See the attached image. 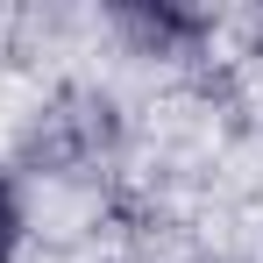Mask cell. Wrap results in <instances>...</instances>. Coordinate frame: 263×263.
<instances>
[{"instance_id":"cell-1","label":"cell","mask_w":263,"mask_h":263,"mask_svg":"<svg viewBox=\"0 0 263 263\" xmlns=\"http://www.w3.org/2000/svg\"><path fill=\"white\" fill-rule=\"evenodd\" d=\"M7 242H14V192L0 185V263H7Z\"/></svg>"}]
</instances>
